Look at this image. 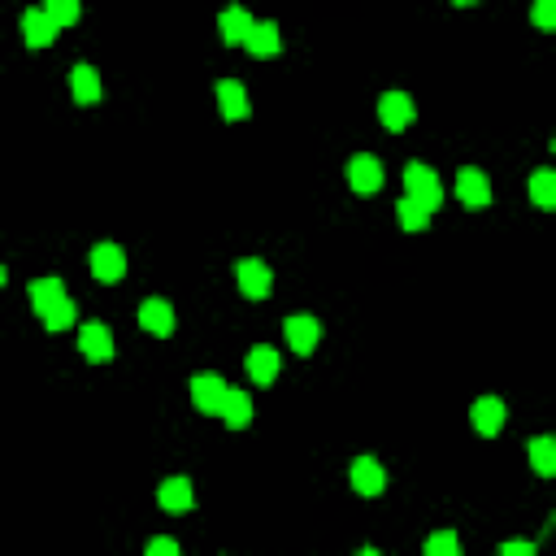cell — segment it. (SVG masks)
I'll list each match as a JSON object with an SVG mask.
<instances>
[{
	"instance_id": "1",
	"label": "cell",
	"mask_w": 556,
	"mask_h": 556,
	"mask_svg": "<svg viewBox=\"0 0 556 556\" xmlns=\"http://www.w3.org/2000/svg\"><path fill=\"white\" fill-rule=\"evenodd\" d=\"M404 187H409V200H417L426 213L443 204V187H439V179H435V170H431V165H417L413 161V165L404 170Z\"/></svg>"
},
{
	"instance_id": "2",
	"label": "cell",
	"mask_w": 556,
	"mask_h": 556,
	"mask_svg": "<svg viewBox=\"0 0 556 556\" xmlns=\"http://www.w3.org/2000/svg\"><path fill=\"white\" fill-rule=\"evenodd\" d=\"M348 183H352V192H361V196L378 192V187H382V165H378V157L357 153V157L348 161Z\"/></svg>"
},
{
	"instance_id": "3",
	"label": "cell",
	"mask_w": 556,
	"mask_h": 556,
	"mask_svg": "<svg viewBox=\"0 0 556 556\" xmlns=\"http://www.w3.org/2000/svg\"><path fill=\"white\" fill-rule=\"evenodd\" d=\"M235 274H239V292H243V296H253V300L270 296V265H265V261H257V257L239 261Z\"/></svg>"
},
{
	"instance_id": "4",
	"label": "cell",
	"mask_w": 556,
	"mask_h": 556,
	"mask_svg": "<svg viewBox=\"0 0 556 556\" xmlns=\"http://www.w3.org/2000/svg\"><path fill=\"white\" fill-rule=\"evenodd\" d=\"M92 274H96L100 283H118V278L126 274V257H122L118 243H96V248H92Z\"/></svg>"
},
{
	"instance_id": "5",
	"label": "cell",
	"mask_w": 556,
	"mask_h": 556,
	"mask_svg": "<svg viewBox=\"0 0 556 556\" xmlns=\"http://www.w3.org/2000/svg\"><path fill=\"white\" fill-rule=\"evenodd\" d=\"M22 35H26L31 48H48L57 40V22L48 18V9H26L22 14Z\"/></svg>"
},
{
	"instance_id": "6",
	"label": "cell",
	"mask_w": 556,
	"mask_h": 556,
	"mask_svg": "<svg viewBox=\"0 0 556 556\" xmlns=\"http://www.w3.org/2000/svg\"><path fill=\"white\" fill-rule=\"evenodd\" d=\"M378 118H382L387 131H404L413 122V100L404 96V92H387V96L378 100Z\"/></svg>"
},
{
	"instance_id": "7",
	"label": "cell",
	"mask_w": 556,
	"mask_h": 556,
	"mask_svg": "<svg viewBox=\"0 0 556 556\" xmlns=\"http://www.w3.org/2000/svg\"><path fill=\"white\" fill-rule=\"evenodd\" d=\"M457 196L470 204V209H478V204H487L491 200V183H487V174L482 170H474V165H465L457 174Z\"/></svg>"
},
{
	"instance_id": "8",
	"label": "cell",
	"mask_w": 556,
	"mask_h": 556,
	"mask_svg": "<svg viewBox=\"0 0 556 556\" xmlns=\"http://www.w3.org/2000/svg\"><path fill=\"white\" fill-rule=\"evenodd\" d=\"M79 348H83V357L87 361H109L114 357V335L100 326V322H87L79 331Z\"/></svg>"
},
{
	"instance_id": "9",
	"label": "cell",
	"mask_w": 556,
	"mask_h": 556,
	"mask_svg": "<svg viewBox=\"0 0 556 556\" xmlns=\"http://www.w3.org/2000/svg\"><path fill=\"white\" fill-rule=\"evenodd\" d=\"M222 396H226V382L218 374H196L192 378V400H196L200 413H218Z\"/></svg>"
},
{
	"instance_id": "10",
	"label": "cell",
	"mask_w": 556,
	"mask_h": 556,
	"mask_svg": "<svg viewBox=\"0 0 556 556\" xmlns=\"http://www.w3.org/2000/svg\"><path fill=\"white\" fill-rule=\"evenodd\" d=\"M322 339V326L318 318H309V313H296V318H287V343L296 348V352H313Z\"/></svg>"
},
{
	"instance_id": "11",
	"label": "cell",
	"mask_w": 556,
	"mask_h": 556,
	"mask_svg": "<svg viewBox=\"0 0 556 556\" xmlns=\"http://www.w3.org/2000/svg\"><path fill=\"white\" fill-rule=\"evenodd\" d=\"M139 326L153 331V335H170V331H174V309L157 296L144 300V304H139Z\"/></svg>"
},
{
	"instance_id": "12",
	"label": "cell",
	"mask_w": 556,
	"mask_h": 556,
	"mask_svg": "<svg viewBox=\"0 0 556 556\" xmlns=\"http://www.w3.org/2000/svg\"><path fill=\"white\" fill-rule=\"evenodd\" d=\"M352 487H357L361 496H378V491L387 487L382 465H378L374 457H357V461H352Z\"/></svg>"
},
{
	"instance_id": "13",
	"label": "cell",
	"mask_w": 556,
	"mask_h": 556,
	"mask_svg": "<svg viewBox=\"0 0 556 556\" xmlns=\"http://www.w3.org/2000/svg\"><path fill=\"white\" fill-rule=\"evenodd\" d=\"M218 417L231 431H243V426L253 422V400L243 396V392H231V387H226V396H222V404H218Z\"/></svg>"
},
{
	"instance_id": "14",
	"label": "cell",
	"mask_w": 556,
	"mask_h": 556,
	"mask_svg": "<svg viewBox=\"0 0 556 556\" xmlns=\"http://www.w3.org/2000/svg\"><path fill=\"white\" fill-rule=\"evenodd\" d=\"M218 104H222V118H248V92H243V83H235V79H222L218 83Z\"/></svg>"
},
{
	"instance_id": "15",
	"label": "cell",
	"mask_w": 556,
	"mask_h": 556,
	"mask_svg": "<svg viewBox=\"0 0 556 556\" xmlns=\"http://www.w3.org/2000/svg\"><path fill=\"white\" fill-rule=\"evenodd\" d=\"M218 26H222V40L226 44H243L248 31H253V14H248L243 5H231V9H222Z\"/></svg>"
},
{
	"instance_id": "16",
	"label": "cell",
	"mask_w": 556,
	"mask_h": 556,
	"mask_svg": "<svg viewBox=\"0 0 556 556\" xmlns=\"http://www.w3.org/2000/svg\"><path fill=\"white\" fill-rule=\"evenodd\" d=\"M157 500L165 513H187V509H192V482H187V478H165Z\"/></svg>"
},
{
	"instance_id": "17",
	"label": "cell",
	"mask_w": 556,
	"mask_h": 556,
	"mask_svg": "<svg viewBox=\"0 0 556 556\" xmlns=\"http://www.w3.org/2000/svg\"><path fill=\"white\" fill-rule=\"evenodd\" d=\"M248 53L253 57H274L278 48H283V35H278L274 22H253V31H248Z\"/></svg>"
},
{
	"instance_id": "18",
	"label": "cell",
	"mask_w": 556,
	"mask_h": 556,
	"mask_svg": "<svg viewBox=\"0 0 556 556\" xmlns=\"http://www.w3.org/2000/svg\"><path fill=\"white\" fill-rule=\"evenodd\" d=\"M474 431L478 435H500V426H504V404H500L496 396H482L474 404Z\"/></svg>"
},
{
	"instance_id": "19",
	"label": "cell",
	"mask_w": 556,
	"mask_h": 556,
	"mask_svg": "<svg viewBox=\"0 0 556 556\" xmlns=\"http://www.w3.org/2000/svg\"><path fill=\"white\" fill-rule=\"evenodd\" d=\"M61 300H65V287H61V278H40V283H31V304H35V313H48V309H57Z\"/></svg>"
},
{
	"instance_id": "20",
	"label": "cell",
	"mask_w": 556,
	"mask_h": 556,
	"mask_svg": "<svg viewBox=\"0 0 556 556\" xmlns=\"http://www.w3.org/2000/svg\"><path fill=\"white\" fill-rule=\"evenodd\" d=\"M248 374L257 378V382H274L278 378V348H265V343L253 348V352H248Z\"/></svg>"
},
{
	"instance_id": "21",
	"label": "cell",
	"mask_w": 556,
	"mask_h": 556,
	"mask_svg": "<svg viewBox=\"0 0 556 556\" xmlns=\"http://www.w3.org/2000/svg\"><path fill=\"white\" fill-rule=\"evenodd\" d=\"M70 87H74V100H79V104H96L100 100V79L92 65H79V70L70 74Z\"/></svg>"
},
{
	"instance_id": "22",
	"label": "cell",
	"mask_w": 556,
	"mask_h": 556,
	"mask_svg": "<svg viewBox=\"0 0 556 556\" xmlns=\"http://www.w3.org/2000/svg\"><path fill=\"white\" fill-rule=\"evenodd\" d=\"M531 196H535L539 209H552L556 204V174L552 170H535V179H531Z\"/></svg>"
},
{
	"instance_id": "23",
	"label": "cell",
	"mask_w": 556,
	"mask_h": 556,
	"mask_svg": "<svg viewBox=\"0 0 556 556\" xmlns=\"http://www.w3.org/2000/svg\"><path fill=\"white\" fill-rule=\"evenodd\" d=\"M531 465H535L539 474H556V443L548 435H539L531 443Z\"/></svg>"
},
{
	"instance_id": "24",
	"label": "cell",
	"mask_w": 556,
	"mask_h": 556,
	"mask_svg": "<svg viewBox=\"0 0 556 556\" xmlns=\"http://www.w3.org/2000/svg\"><path fill=\"white\" fill-rule=\"evenodd\" d=\"M396 213H400V226H404V231H422V226L431 222V213H426L417 200H409V196L396 204Z\"/></svg>"
},
{
	"instance_id": "25",
	"label": "cell",
	"mask_w": 556,
	"mask_h": 556,
	"mask_svg": "<svg viewBox=\"0 0 556 556\" xmlns=\"http://www.w3.org/2000/svg\"><path fill=\"white\" fill-rule=\"evenodd\" d=\"M44 9H48V18L57 22V26H70V22H79V0H48Z\"/></svg>"
},
{
	"instance_id": "26",
	"label": "cell",
	"mask_w": 556,
	"mask_h": 556,
	"mask_svg": "<svg viewBox=\"0 0 556 556\" xmlns=\"http://www.w3.org/2000/svg\"><path fill=\"white\" fill-rule=\"evenodd\" d=\"M457 552H461V539L448 535V531H443V535H431V539H426V556H457Z\"/></svg>"
},
{
	"instance_id": "27",
	"label": "cell",
	"mask_w": 556,
	"mask_h": 556,
	"mask_svg": "<svg viewBox=\"0 0 556 556\" xmlns=\"http://www.w3.org/2000/svg\"><path fill=\"white\" fill-rule=\"evenodd\" d=\"M70 322H74V304H70V300H61L57 309L44 313V326H48V331H65Z\"/></svg>"
},
{
	"instance_id": "28",
	"label": "cell",
	"mask_w": 556,
	"mask_h": 556,
	"mask_svg": "<svg viewBox=\"0 0 556 556\" xmlns=\"http://www.w3.org/2000/svg\"><path fill=\"white\" fill-rule=\"evenodd\" d=\"M535 22L539 26H556V0H535Z\"/></svg>"
},
{
	"instance_id": "29",
	"label": "cell",
	"mask_w": 556,
	"mask_h": 556,
	"mask_svg": "<svg viewBox=\"0 0 556 556\" xmlns=\"http://www.w3.org/2000/svg\"><path fill=\"white\" fill-rule=\"evenodd\" d=\"M148 552L153 556H179V543H174V539H153V543H148Z\"/></svg>"
},
{
	"instance_id": "30",
	"label": "cell",
	"mask_w": 556,
	"mask_h": 556,
	"mask_svg": "<svg viewBox=\"0 0 556 556\" xmlns=\"http://www.w3.org/2000/svg\"><path fill=\"white\" fill-rule=\"evenodd\" d=\"M531 556V543H504V556Z\"/></svg>"
},
{
	"instance_id": "31",
	"label": "cell",
	"mask_w": 556,
	"mask_h": 556,
	"mask_svg": "<svg viewBox=\"0 0 556 556\" xmlns=\"http://www.w3.org/2000/svg\"><path fill=\"white\" fill-rule=\"evenodd\" d=\"M457 5H474V0H457Z\"/></svg>"
},
{
	"instance_id": "32",
	"label": "cell",
	"mask_w": 556,
	"mask_h": 556,
	"mask_svg": "<svg viewBox=\"0 0 556 556\" xmlns=\"http://www.w3.org/2000/svg\"><path fill=\"white\" fill-rule=\"evenodd\" d=\"M0 283H5V270H0Z\"/></svg>"
}]
</instances>
